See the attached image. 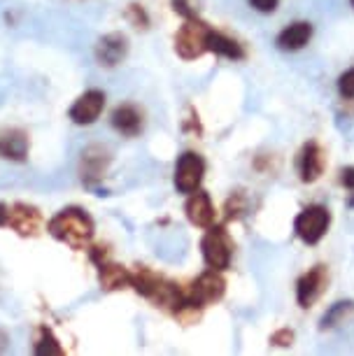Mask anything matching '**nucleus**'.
<instances>
[{
    "label": "nucleus",
    "mask_w": 354,
    "mask_h": 356,
    "mask_svg": "<svg viewBox=\"0 0 354 356\" xmlns=\"http://www.w3.org/2000/svg\"><path fill=\"white\" fill-rule=\"evenodd\" d=\"M47 231H49L51 238H56L58 243L70 245L72 250H84V247L89 245V240L93 238L96 224H93V219L82 207H65V210L56 212L54 217L49 219Z\"/></svg>",
    "instance_id": "obj_1"
},
{
    "label": "nucleus",
    "mask_w": 354,
    "mask_h": 356,
    "mask_svg": "<svg viewBox=\"0 0 354 356\" xmlns=\"http://www.w3.org/2000/svg\"><path fill=\"white\" fill-rule=\"evenodd\" d=\"M210 26L203 24L198 17L186 19L182 29L177 31L175 35V51L179 58L184 61H193V58H200L205 51H208V38H210Z\"/></svg>",
    "instance_id": "obj_2"
},
{
    "label": "nucleus",
    "mask_w": 354,
    "mask_h": 356,
    "mask_svg": "<svg viewBox=\"0 0 354 356\" xmlns=\"http://www.w3.org/2000/svg\"><path fill=\"white\" fill-rule=\"evenodd\" d=\"M200 252H203V259H205V264H208V268L222 273L231 266L233 240L229 238V233H226L222 226L212 224L208 228V233L203 235V240H200Z\"/></svg>",
    "instance_id": "obj_3"
},
{
    "label": "nucleus",
    "mask_w": 354,
    "mask_h": 356,
    "mask_svg": "<svg viewBox=\"0 0 354 356\" xmlns=\"http://www.w3.org/2000/svg\"><path fill=\"white\" fill-rule=\"evenodd\" d=\"M331 212L324 205H308L293 221V231L305 245H317L329 231Z\"/></svg>",
    "instance_id": "obj_4"
},
{
    "label": "nucleus",
    "mask_w": 354,
    "mask_h": 356,
    "mask_svg": "<svg viewBox=\"0 0 354 356\" xmlns=\"http://www.w3.org/2000/svg\"><path fill=\"white\" fill-rule=\"evenodd\" d=\"M226 291V280L219 275V270H210L198 275L196 282L189 286V291H186V298H189V303L193 307H205L210 303H217L219 298L224 296Z\"/></svg>",
    "instance_id": "obj_5"
},
{
    "label": "nucleus",
    "mask_w": 354,
    "mask_h": 356,
    "mask_svg": "<svg viewBox=\"0 0 354 356\" xmlns=\"http://www.w3.org/2000/svg\"><path fill=\"white\" fill-rule=\"evenodd\" d=\"M205 177V161L196 152H184L175 165V189L179 193H193L200 189Z\"/></svg>",
    "instance_id": "obj_6"
},
{
    "label": "nucleus",
    "mask_w": 354,
    "mask_h": 356,
    "mask_svg": "<svg viewBox=\"0 0 354 356\" xmlns=\"http://www.w3.org/2000/svg\"><path fill=\"white\" fill-rule=\"evenodd\" d=\"M329 286V270L326 266H315L310 268L305 275H300L296 282V300L300 307H312L322 298V293Z\"/></svg>",
    "instance_id": "obj_7"
},
{
    "label": "nucleus",
    "mask_w": 354,
    "mask_h": 356,
    "mask_svg": "<svg viewBox=\"0 0 354 356\" xmlns=\"http://www.w3.org/2000/svg\"><path fill=\"white\" fill-rule=\"evenodd\" d=\"M103 110H105V93L98 89H89L72 103L68 117L77 126H91L98 122Z\"/></svg>",
    "instance_id": "obj_8"
},
{
    "label": "nucleus",
    "mask_w": 354,
    "mask_h": 356,
    "mask_svg": "<svg viewBox=\"0 0 354 356\" xmlns=\"http://www.w3.org/2000/svg\"><path fill=\"white\" fill-rule=\"evenodd\" d=\"M42 224H45V219L38 207L26 205V203H17L10 207L8 226H12L19 235H24V238H35V235H40Z\"/></svg>",
    "instance_id": "obj_9"
},
{
    "label": "nucleus",
    "mask_w": 354,
    "mask_h": 356,
    "mask_svg": "<svg viewBox=\"0 0 354 356\" xmlns=\"http://www.w3.org/2000/svg\"><path fill=\"white\" fill-rule=\"evenodd\" d=\"M129 54V40L122 33H108L96 44V61L105 68H115Z\"/></svg>",
    "instance_id": "obj_10"
},
{
    "label": "nucleus",
    "mask_w": 354,
    "mask_h": 356,
    "mask_svg": "<svg viewBox=\"0 0 354 356\" xmlns=\"http://www.w3.org/2000/svg\"><path fill=\"white\" fill-rule=\"evenodd\" d=\"M324 165H326V156H324L322 147L317 143H308L303 149H300V156H298L300 182H305V184L317 182L324 172Z\"/></svg>",
    "instance_id": "obj_11"
},
{
    "label": "nucleus",
    "mask_w": 354,
    "mask_h": 356,
    "mask_svg": "<svg viewBox=\"0 0 354 356\" xmlns=\"http://www.w3.org/2000/svg\"><path fill=\"white\" fill-rule=\"evenodd\" d=\"M184 212H186V219L198 228H210L215 224V205H212V200H210V193H205L200 189L189 193Z\"/></svg>",
    "instance_id": "obj_12"
},
{
    "label": "nucleus",
    "mask_w": 354,
    "mask_h": 356,
    "mask_svg": "<svg viewBox=\"0 0 354 356\" xmlns=\"http://www.w3.org/2000/svg\"><path fill=\"white\" fill-rule=\"evenodd\" d=\"M110 165V154L103 149V147H89V149L82 152V182L86 186H93L96 182L103 179L105 170Z\"/></svg>",
    "instance_id": "obj_13"
},
{
    "label": "nucleus",
    "mask_w": 354,
    "mask_h": 356,
    "mask_svg": "<svg viewBox=\"0 0 354 356\" xmlns=\"http://www.w3.org/2000/svg\"><path fill=\"white\" fill-rule=\"evenodd\" d=\"M112 126L126 138H136L143 131V112L136 105H119L112 112Z\"/></svg>",
    "instance_id": "obj_14"
},
{
    "label": "nucleus",
    "mask_w": 354,
    "mask_h": 356,
    "mask_svg": "<svg viewBox=\"0 0 354 356\" xmlns=\"http://www.w3.org/2000/svg\"><path fill=\"white\" fill-rule=\"evenodd\" d=\"M310 38H312V24L296 22V24L287 26V29L280 33L275 44L282 51H298V49H303V47L310 42Z\"/></svg>",
    "instance_id": "obj_15"
},
{
    "label": "nucleus",
    "mask_w": 354,
    "mask_h": 356,
    "mask_svg": "<svg viewBox=\"0 0 354 356\" xmlns=\"http://www.w3.org/2000/svg\"><path fill=\"white\" fill-rule=\"evenodd\" d=\"M29 136H26L24 131H8L3 138H0V156L8 159V161H17V163H22V161L29 159Z\"/></svg>",
    "instance_id": "obj_16"
},
{
    "label": "nucleus",
    "mask_w": 354,
    "mask_h": 356,
    "mask_svg": "<svg viewBox=\"0 0 354 356\" xmlns=\"http://www.w3.org/2000/svg\"><path fill=\"white\" fill-rule=\"evenodd\" d=\"M100 268V286L105 291H119V289H126L133 284V273L126 270L124 266H117V264H98Z\"/></svg>",
    "instance_id": "obj_17"
},
{
    "label": "nucleus",
    "mask_w": 354,
    "mask_h": 356,
    "mask_svg": "<svg viewBox=\"0 0 354 356\" xmlns=\"http://www.w3.org/2000/svg\"><path fill=\"white\" fill-rule=\"evenodd\" d=\"M208 51H215L217 56L231 58V61H243V58H245L243 44L236 42V40L229 38V35H224V33H217V31H210Z\"/></svg>",
    "instance_id": "obj_18"
},
{
    "label": "nucleus",
    "mask_w": 354,
    "mask_h": 356,
    "mask_svg": "<svg viewBox=\"0 0 354 356\" xmlns=\"http://www.w3.org/2000/svg\"><path fill=\"white\" fill-rule=\"evenodd\" d=\"M352 312H354V300H338V303H333L329 310L324 312L319 328L329 331V328H336L338 324H345V319L350 317Z\"/></svg>",
    "instance_id": "obj_19"
},
{
    "label": "nucleus",
    "mask_w": 354,
    "mask_h": 356,
    "mask_svg": "<svg viewBox=\"0 0 354 356\" xmlns=\"http://www.w3.org/2000/svg\"><path fill=\"white\" fill-rule=\"evenodd\" d=\"M35 354L38 356H61L63 347L58 345V340L54 338V333L49 328H40V338L35 342Z\"/></svg>",
    "instance_id": "obj_20"
},
{
    "label": "nucleus",
    "mask_w": 354,
    "mask_h": 356,
    "mask_svg": "<svg viewBox=\"0 0 354 356\" xmlns=\"http://www.w3.org/2000/svg\"><path fill=\"white\" fill-rule=\"evenodd\" d=\"M245 212H247V196L243 191H236L229 200H226V217L236 221L240 217H245Z\"/></svg>",
    "instance_id": "obj_21"
},
{
    "label": "nucleus",
    "mask_w": 354,
    "mask_h": 356,
    "mask_svg": "<svg viewBox=\"0 0 354 356\" xmlns=\"http://www.w3.org/2000/svg\"><path fill=\"white\" fill-rule=\"evenodd\" d=\"M338 93L345 100H352L354 98V68L345 70L343 75L338 77Z\"/></svg>",
    "instance_id": "obj_22"
},
{
    "label": "nucleus",
    "mask_w": 354,
    "mask_h": 356,
    "mask_svg": "<svg viewBox=\"0 0 354 356\" xmlns=\"http://www.w3.org/2000/svg\"><path fill=\"white\" fill-rule=\"evenodd\" d=\"M291 342H293L291 328H280V331H275L271 335V345H275V347H289Z\"/></svg>",
    "instance_id": "obj_23"
},
{
    "label": "nucleus",
    "mask_w": 354,
    "mask_h": 356,
    "mask_svg": "<svg viewBox=\"0 0 354 356\" xmlns=\"http://www.w3.org/2000/svg\"><path fill=\"white\" fill-rule=\"evenodd\" d=\"M129 19L133 22V26H138V29H147V26H150V19H147L145 10L140 8V5H131V8H129Z\"/></svg>",
    "instance_id": "obj_24"
},
{
    "label": "nucleus",
    "mask_w": 354,
    "mask_h": 356,
    "mask_svg": "<svg viewBox=\"0 0 354 356\" xmlns=\"http://www.w3.org/2000/svg\"><path fill=\"white\" fill-rule=\"evenodd\" d=\"M277 3L280 0H250L252 8H255L257 12H262V15H271V12H275Z\"/></svg>",
    "instance_id": "obj_25"
},
{
    "label": "nucleus",
    "mask_w": 354,
    "mask_h": 356,
    "mask_svg": "<svg viewBox=\"0 0 354 356\" xmlns=\"http://www.w3.org/2000/svg\"><path fill=\"white\" fill-rule=\"evenodd\" d=\"M172 8H175V12H179V15L186 17V19H193V17H196V12L191 10L189 0H172Z\"/></svg>",
    "instance_id": "obj_26"
},
{
    "label": "nucleus",
    "mask_w": 354,
    "mask_h": 356,
    "mask_svg": "<svg viewBox=\"0 0 354 356\" xmlns=\"http://www.w3.org/2000/svg\"><path fill=\"white\" fill-rule=\"evenodd\" d=\"M340 182H343V186H347V189H354V165L345 168V170L340 172Z\"/></svg>",
    "instance_id": "obj_27"
},
{
    "label": "nucleus",
    "mask_w": 354,
    "mask_h": 356,
    "mask_svg": "<svg viewBox=\"0 0 354 356\" xmlns=\"http://www.w3.org/2000/svg\"><path fill=\"white\" fill-rule=\"evenodd\" d=\"M8 221H10V207L0 203V226H8Z\"/></svg>",
    "instance_id": "obj_28"
},
{
    "label": "nucleus",
    "mask_w": 354,
    "mask_h": 356,
    "mask_svg": "<svg viewBox=\"0 0 354 356\" xmlns=\"http://www.w3.org/2000/svg\"><path fill=\"white\" fill-rule=\"evenodd\" d=\"M8 342H10V340H8V335H5L3 331H0V352H3V349L8 347Z\"/></svg>",
    "instance_id": "obj_29"
},
{
    "label": "nucleus",
    "mask_w": 354,
    "mask_h": 356,
    "mask_svg": "<svg viewBox=\"0 0 354 356\" xmlns=\"http://www.w3.org/2000/svg\"><path fill=\"white\" fill-rule=\"evenodd\" d=\"M350 207H354V196L350 198Z\"/></svg>",
    "instance_id": "obj_30"
},
{
    "label": "nucleus",
    "mask_w": 354,
    "mask_h": 356,
    "mask_svg": "<svg viewBox=\"0 0 354 356\" xmlns=\"http://www.w3.org/2000/svg\"><path fill=\"white\" fill-rule=\"evenodd\" d=\"M352 8H354V0H352Z\"/></svg>",
    "instance_id": "obj_31"
}]
</instances>
